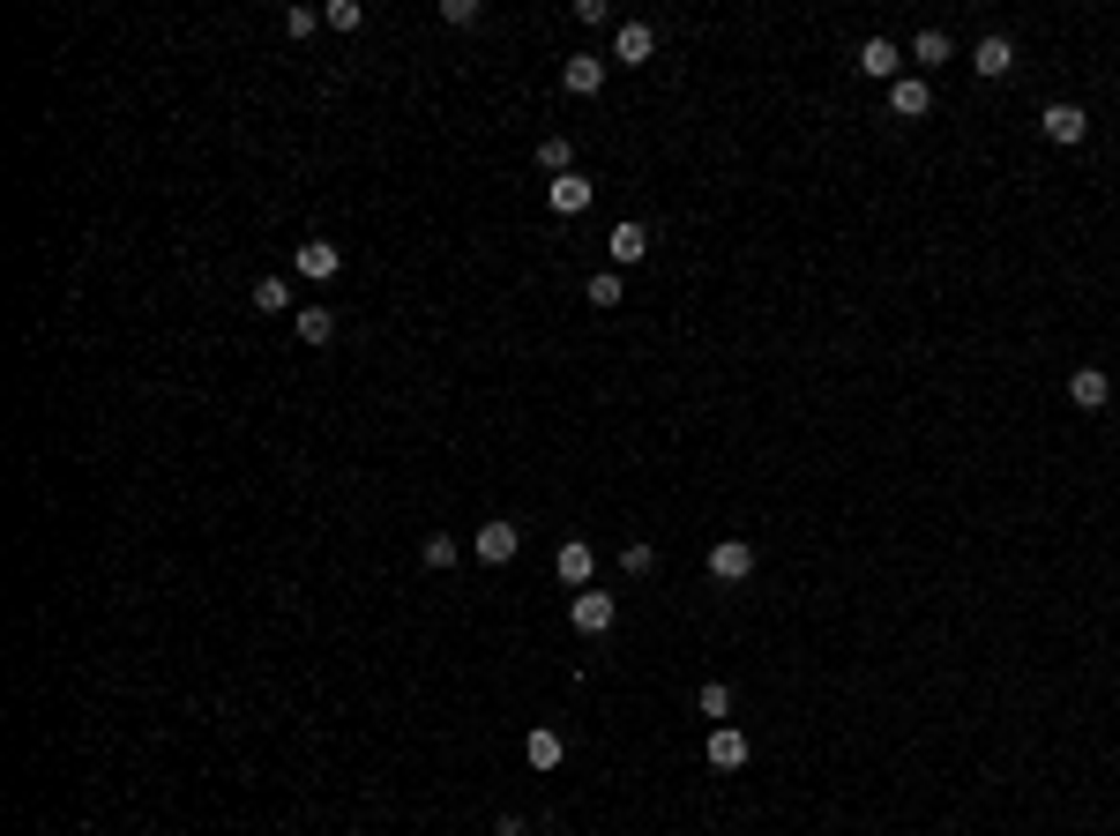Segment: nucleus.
Wrapping results in <instances>:
<instances>
[{
  "label": "nucleus",
  "mask_w": 1120,
  "mask_h": 836,
  "mask_svg": "<svg viewBox=\"0 0 1120 836\" xmlns=\"http://www.w3.org/2000/svg\"><path fill=\"white\" fill-rule=\"evenodd\" d=\"M471 545H478V560H486V568H508V560H516V545H523V531H516L508 515H494V523H478V538H471Z\"/></svg>",
  "instance_id": "nucleus-1"
},
{
  "label": "nucleus",
  "mask_w": 1120,
  "mask_h": 836,
  "mask_svg": "<svg viewBox=\"0 0 1120 836\" xmlns=\"http://www.w3.org/2000/svg\"><path fill=\"white\" fill-rule=\"evenodd\" d=\"M709 576H717V583H747V576H754V545H747V538H717V545H709Z\"/></svg>",
  "instance_id": "nucleus-2"
},
{
  "label": "nucleus",
  "mask_w": 1120,
  "mask_h": 836,
  "mask_svg": "<svg viewBox=\"0 0 1120 836\" xmlns=\"http://www.w3.org/2000/svg\"><path fill=\"white\" fill-rule=\"evenodd\" d=\"M1038 135L1069 150V142H1083V135H1090V113H1083V105H1046V113H1038Z\"/></svg>",
  "instance_id": "nucleus-3"
},
{
  "label": "nucleus",
  "mask_w": 1120,
  "mask_h": 836,
  "mask_svg": "<svg viewBox=\"0 0 1120 836\" xmlns=\"http://www.w3.org/2000/svg\"><path fill=\"white\" fill-rule=\"evenodd\" d=\"M568 627H576V635H605V627H613V597H605V590H576V597H568Z\"/></svg>",
  "instance_id": "nucleus-4"
},
{
  "label": "nucleus",
  "mask_w": 1120,
  "mask_h": 836,
  "mask_svg": "<svg viewBox=\"0 0 1120 836\" xmlns=\"http://www.w3.org/2000/svg\"><path fill=\"white\" fill-rule=\"evenodd\" d=\"M553 576L568 590H590V576H598V553H590V538H568L561 553H553Z\"/></svg>",
  "instance_id": "nucleus-5"
},
{
  "label": "nucleus",
  "mask_w": 1120,
  "mask_h": 836,
  "mask_svg": "<svg viewBox=\"0 0 1120 836\" xmlns=\"http://www.w3.org/2000/svg\"><path fill=\"white\" fill-rule=\"evenodd\" d=\"M859 76H874V83H904V53L889 38H867L859 45Z\"/></svg>",
  "instance_id": "nucleus-6"
},
{
  "label": "nucleus",
  "mask_w": 1120,
  "mask_h": 836,
  "mask_svg": "<svg viewBox=\"0 0 1120 836\" xmlns=\"http://www.w3.org/2000/svg\"><path fill=\"white\" fill-rule=\"evenodd\" d=\"M650 53H658V31H650V23H621V31H613V60H627V68H643Z\"/></svg>",
  "instance_id": "nucleus-7"
},
{
  "label": "nucleus",
  "mask_w": 1120,
  "mask_h": 836,
  "mask_svg": "<svg viewBox=\"0 0 1120 836\" xmlns=\"http://www.w3.org/2000/svg\"><path fill=\"white\" fill-rule=\"evenodd\" d=\"M336 269H344V247H336V240H307V247H299V277H314V285H330Z\"/></svg>",
  "instance_id": "nucleus-8"
},
{
  "label": "nucleus",
  "mask_w": 1120,
  "mask_h": 836,
  "mask_svg": "<svg viewBox=\"0 0 1120 836\" xmlns=\"http://www.w3.org/2000/svg\"><path fill=\"white\" fill-rule=\"evenodd\" d=\"M561 83L576 90V97H598V90H605V60H598V53H576V60L561 68Z\"/></svg>",
  "instance_id": "nucleus-9"
},
{
  "label": "nucleus",
  "mask_w": 1120,
  "mask_h": 836,
  "mask_svg": "<svg viewBox=\"0 0 1120 836\" xmlns=\"http://www.w3.org/2000/svg\"><path fill=\"white\" fill-rule=\"evenodd\" d=\"M926 105H934V90L919 83V76H904V83H889V113H897V120H926Z\"/></svg>",
  "instance_id": "nucleus-10"
},
{
  "label": "nucleus",
  "mask_w": 1120,
  "mask_h": 836,
  "mask_svg": "<svg viewBox=\"0 0 1120 836\" xmlns=\"http://www.w3.org/2000/svg\"><path fill=\"white\" fill-rule=\"evenodd\" d=\"M545 202L561 209V217H582V209H590V179H582V172H561V179L545 187Z\"/></svg>",
  "instance_id": "nucleus-11"
},
{
  "label": "nucleus",
  "mask_w": 1120,
  "mask_h": 836,
  "mask_svg": "<svg viewBox=\"0 0 1120 836\" xmlns=\"http://www.w3.org/2000/svg\"><path fill=\"white\" fill-rule=\"evenodd\" d=\"M1069 396H1076V411H1106V404H1113V381L1098 374V367H1083V374L1069 381Z\"/></svg>",
  "instance_id": "nucleus-12"
},
{
  "label": "nucleus",
  "mask_w": 1120,
  "mask_h": 836,
  "mask_svg": "<svg viewBox=\"0 0 1120 836\" xmlns=\"http://www.w3.org/2000/svg\"><path fill=\"white\" fill-rule=\"evenodd\" d=\"M971 68H979V76L994 83V76H1008V68H1016V45L1001 38V31H994V38H979V53H971Z\"/></svg>",
  "instance_id": "nucleus-13"
},
{
  "label": "nucleus",
  "mask_w": 1120,
  "mask_h": 836,
  "mask_svg": "<svg viewBox=\"0 0 1120 836\" xmlns=\"http://www.w3.org/2000/svg\"><path fill=\"white\" fill-rule=\"evenodd\" d=\"M703 754H709V769H740V762H747V732H732V724H717Z\"/></svg>",
  "instance_id": "nucleus-14"
},
{
  "label": "nucleus",
  "mask_w": 1120,
  "mask_h": 836,
  "mask_svg": "<svg viewBox=\"0 0 1120 836\" xmlns=\"http://www.w3.org/2000/svg\"><path fill=\"white\" fill-rule=\"evenodd\" d=\"M605 247H613V262L627 269V262H643V254H650V232H643V224H613V240H605Z\"/></svg>",
  "instance_id": "nucleus-15"
},
{
  "label": "nucleus",
  "mask_w": 1120,
  "mask_h": 836,
  "mask_svg": "<svg viewBox=\"0 0 1120 836\" xmlns=\"http://www.w3.org/2000/svg\"><path fill=\"white\" fill-rule=\"evenodd\" d=\"M523 762H531V769H561V732H545V724H539V732L523 740Z\"/></svg>",
  "instance_id": "nucleus-16"
},
{
  "label": "nucleus",
  "mask_w": 1120,
  "mask_h": 836,
  "mask_svg": "<svg viewBox=\"0 0 1120 836\" xmlns=\"http://www.w3.org/2000/svg\"><path fill=\"white\" fill-rule=\"evenodd\" d=\"M582 299H590V306H621V269H598V277H590V285H582Z\"/></svg>",
  "instance_id": "nucleus-17"
},
{
  "label": "nucleus",
  "mask_w": 1120,
  "mask_h": 836,
  "mask_svg": "<svg viewBox=\"0 0 1120 836\" xmlns=\"http://www.w3.org/2000/svg\"><path fill=\"white\" fill-rule=\"evenodd\" d=\"M330 336H336L330 306H307V314H299V344H330Z\"/></svg>",
  "instance_id": "nucleus-18"
},
{
  "label": "nucleus",
  "mask_w": 1120,
  "mask_h": 836,
  "mask_svg": "<svg viewBox=\"0 0 1120 836\" xmlns=\"http://www.w3.org/2000/svg\"><path fill=\"white\" fill-rule=\"evenodd\" d=\"M539 165H545V172H576V150H568V135H545V142H539Z\"/></svg>",
  "instance_id": "nucleus-19"
},
{
  "label": "nucleus",
  "mask_w": 1120,
  "mask_h": 836,
  "mask_svg": "<svg viewBox=\"0 0 1120 836\" xmlns=\"http://www.w3.org/2000/svg\"><path fill=\"white\" fill-rule=\"evenodd\" d=\"M695 710H703V717H732V687H725V680H703Z\"/></svg>",
  "instance_id": "nucleus-20"
},
{
  "label": "nucleus",
  "mask_w": 1120,
  "mask_h": 836,
  "mask_svg": "<svg viewBox=\"0 0 1120 836\" xmlns=\"http://www.w3.org/2000/svg\"><path fill=\"white\" fill-rule=\"evenodd\" d=\"M322 23H330V31H359V23H367V8H359V0H330V8H322Z\"/></svg>",
  "instance_id": "nucleus-21"
},
{
  "label": "nucleus",
  "mask_w": 1120,
  "mask_h": 836,
  "mask_svg": "<svg viewBox=\"0 0 1120 836\" xmlns=\"http://www.w3.org/2000/svg\"><path fill=\"white\" fill-rule=\"evenodd\" d=\"M247 299H254V314H285V277H262Z\"/></svg>",
  "instance_id": "nucleus-22"
},
{
  "label": "nucleus",
  "mask_w": 1120,
  "mask_h": 836,
  "mask_svg": "<svg viewBox=\"0 0 1120 836\" xmlns=\"http://www.w3.org/2000/svg\"><path fill=\"white\" fill-rule=\"evenodd\" d=\"M418 553H426V568H457V538H449V531H434Z\"/></svg>",
  "instance_id": "nucleus-23"
},
{
  "label": "nucleus",
  "mask_w": 1120,
  "mask_h": 836,
  "mask_svg": "<svg viewBox=\"0 0 1120 836\" xmlns=\"http://www.w3.org/2000/svg\"><path fill=\"white\" fill-rule=\"evenodd\" d=\"M949 53H956V45L942 38V31H919V38H912V60H949Z\"/></svg>",
  "instance_id": "nucleus-24"
},
{
  "label": "nucleus",
  "mask_w": 1120,
  "mask_h": 836,
  "mask_svg": "<svg viewBox=\"0 0 1120 836\" xmlns=\"http://www.w3.org/2000/svg\"><path fill=\"white\" fill-rule=\"evenodd\" d=\"M621 568H627V576H650V568H658V545H643V538H635V545L621 553Z\"/></svg>",
  "instance_id": "nucleus-25"
},
{
  "label": "nucleus",
  "mask_w": 1120,
  "mask_h": 836,
  "mask_svg": "<svg viewBox=\"0 0 1120 836\" xmlns=\"http://www.w3.org/2000/svg\"><path fill=\"white\" fill-rule=\"evenodd\" d=\"M441 23H457V31H471V23H478V0H441Z\"/></svg>",
  "instance_id": "nucleus-26"
},
{
  "label": "nucleus",
  "mask_w": 1120,
  "mask_h": 836,
  "mask_svg": "<svg viewBox=\"0 0 1120 836\" xmlns=\"http://www.w3.org/2000/svg\"><path fill=\"white\" fill-rule=\"evenodd\" d=\"M314 23H322V15H314V8H285V38H307V31H314Z\"/></svg>",
  "instance_id": "nucleus-27"
},
{
  "label": "nucleus",
  "mask_w": 1120,
  "mask_h": 836,
  "mask_svg": "<svg viewBox=\"0 0 1120 836\" xmlns=\"http://www.w3.org/2000/svg\"><path fill=\"white\" fill-rule=\"evenodd\" d=\"M494 836H523V822H516V814H500V822H494Z\"/></svg>",
  "instance_id": "nucleus-28"
}]
</instances>
